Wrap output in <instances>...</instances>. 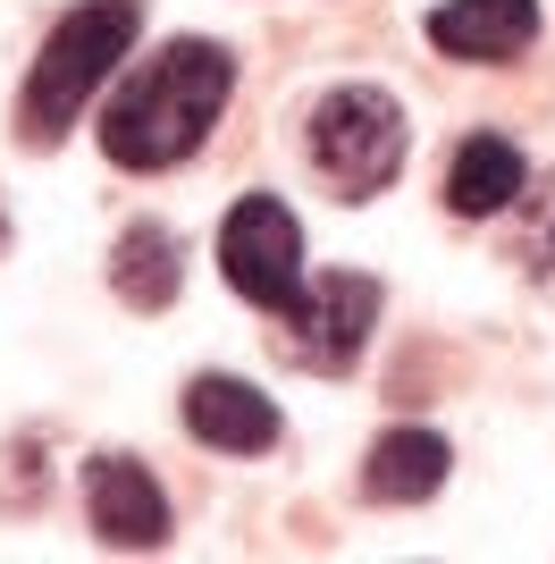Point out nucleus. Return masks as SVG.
Listing matches in <instances>:
<instances>
[{
  "label": "nucleus",
  "mask_w": 555,
  "mask_h": 564,
  "mask_svg": "<svg viewBox=\"0 0 555 564\" xmlns=\"http://www.w3.org/2000/svg\"><path fill=\"white\" fill-rule=\"evenodd\" d=\"M219 270H228V286L244 304L286 312L303 295V228H295V212L270 203V194H244L228 212V228H219Z\"/></svg>",
  "instance_id": "4"
},
{
  "label": "nucleus",
  "mask_w": 555,
  "mask_h": 564,
  "mask_svg": "<svg viewBox=\"0 0 555 564\" xmlns=\"http://www.w3.org/2000/svg\"><path fill=\"white\" fill-rule=\"evenodd\" d=\"M446 464H455V447H446L438 430H388L362 464V497H379V506H421V497L446 489Z\"/></svg>",
  "instance_id": "10"
},
{
  "label": "nucleus",
  "mask_w": 555,
  "mask_h": 564,
  "mask_svg": "<svg viewBox=\"0 0 555 564\" xmlns=\"http://www.w3.org/2000/svg\"><path fill=\"white\" fill-rule=\"evenodd\" d=\"M531 34H538V0H446V9H429V43L446 59H480V68L513 59Z\"/></svg>",
  "instance_id": "8"
},
{
  "label": "nucleus",
  "mask_w": 555,
  "mask_h": 564,
  "mask_svg": "<svg viewBox=\"0 0 555 564\" xmlns=\"http://www.w3.org/2000/svg\"><path fill=\"white\" fill-rule=\"evenodd\" d=\"M0 236H9V228H0Z\"/></svg>",
  "instance_id": "12"
},
{
  "label": "nucleus",
  "mask_w": 555,
  "mask_h": 564,
  "mask_svg": "<svg viewBox=\"0 0 555 564\" xmlns=\"http://www.w3.org/2000/svg\"><path fill=\"white\" fill-rule=\"evenodd\" d=\"M185 279V253H177V236L161 228V219H135V228L118 236V261H110V286L127 295L135 312H161L168 295H177Z\"/></svg>",
  "instance_id": "11"
},
{
  "label": "nucleus",
  "mask_w": 555,
  "mask_h": 564,
  "mask_svg": "<svg viewBox=\"0 0 555 564\" xmlns=\"http://www.w3.org/2000/svg\"><path fill=\"white\" fill-rule=\"evenodd\" d=\"M522 186H531V161L505 135H463L446 161V212L455 219H497Z\"/></svg>",
  "instance_id": "9"
},
{
  "label": "nucleus",
  "mask_w": 555,
  "mask_h": 564,
  "mask_svg": "<svg viewBox=\"0 0 555 564\" xmlns=\"http://www.w3.org/2000/svg\"><path fill=\"white\" fill-rule=\"evenodd\" d=\"M85 514L110 547H161L168 540V497L135 455H92L85 464Z\"/></svg>",
  "instance_id": "6"
},
{
  "label": "nucleus",
  "mask_w": 555,
  "mask_h": 564,
  "mask_svg": "<svg viewBox=\"0 0 555 564\" xmlns=\"http://www.w3.org/2000/svg\"><path fill=\"white\" fill-rule=\"evenodd\" d=\"M236 85V59L219 43H168L143 68H127V85L101 110V152L118 169H177L185 152H203V135L219 127Z\"/></svg>",
  "instance_id": "1"
},
{
  "label": "nucleus",
  "mask_w": 555,
  "mask_h": 564,
  "mask_svg": "<svg viewBox=\"0 0 555 564\" xmlns=\"http://www.w3.org/2000/svg\"><path fill=\"white\" fill-rule=\"evenodd\" d=\"M404 110H395V94H379V85H337V94L312 110V161H320V177L346 203H370V194L388 186L395 169H404Z\"/></svg>",
  "instance_id": "3"
},
{
  "label": "nucleus",
  "mask_w": 555,
  "mask_h": 564,
  "mask_svg": "<svg viewBox=\"0 0 555 564\" xmlns=\"http://www.w3.org/2000/svg\"><path fill=\"white\" fill-rule=\"evenodd\" d=\"M135 34H143V0H85V9H68V18L51 25L43 59L25 76V101H18L25 143L68 135L76 110H85V101L118 76V59L135 51Z\"/></svg>",
  "instance_id": "2"
},
{
  "label": "nucleus",
  "mask_w": 555,
  "mask_h": 564,
  "mask_svg": "<svg viewBox=\"0 0 555 564\" xmlns=\"http://www.w3.org/2000/svg\"><path fill=\"white\" fill-rule=\"evenodd\" d=\"M278 321H286V354H295L303 371H353V354L379 329V279H362V270L303 279V295Z\"/></svg>",
  "instance_id": "5"
},
{
  "label": "nucleus",
  "mask_w": 555,
  "mask_h": 564,
  "mask_svg": "<svg viewBox=\"0 0 555 564\" xmlns=\"http://www.w3.org/2000/svg\"><path fill=\"white\" fill-rule=\"evenodd\" d=\"M185 430L219 455H261V447H278V404L261 388H244V379L210 371L185 388Z\"/></svg>",
  "instance_id": "7"
}]
</instances>
